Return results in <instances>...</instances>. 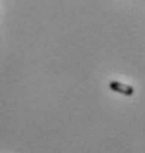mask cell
Masks as SVG:
<instances>
[{"mask_svg": "<svg viewBox=\"0 0 145 153\" xmlns=\"http://www.w3.org/2000/svg\"><path fill=\"white\" fill-rule=\"evenodd\" d=\"M110 90L116 91V93H120V94L125 96H132L135 93V88L132 85H127V84H123V82H119V81H111L109 84Z\"/></svg>", "mask_w": 145, "mask_h": 153, "instance_id": "1", "label": "cell"}]
</instances>
